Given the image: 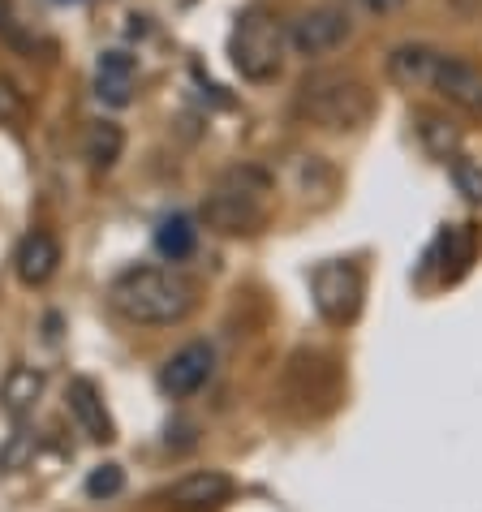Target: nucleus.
<instances>
[{
  "label": "nucleus",
  "mask_w": 482,
  "mask_h": 512,
  "mask_svg": "<svg viewBox=\"0 0 482 512\" xmlns=\"http://www.w3.org/2000/svg\"><path fill=\"white\" fill-rule=\"evenodd\" d=\"M194 246H198V229H194L190 216H168V220H160V229H155V250H160L168 263L190 259Z\"/></svg>",
  "instance_id": "dca6fc26"
},
{
  "label": "nucleus",
  "mask_w": 482,
  "mask_h": 512,
  "mask_svg": "<svg viewBox=\"0 0 482 512\" xmlns=\"http://www.w3.org/2000/svg\"><path fill=\"white\" fill-rule=\"evenodd\" d=\"M452 181H457L461 198L482 203V164L478 160H470V155H457V160H452Z\"/></svg>",
  "instance_id": "6ab92c4d"
},
{
  "label": "nucleus",
  "mask_w": 482,
  "mask_h": 512,
  "mask_svg": "<svg viewBox=\"0 0 482 512\" xmlns=\"http://www.w3.org/2000/svg\"><path fill=\"white\" fill-rule=\"evenodd\" d=\"M194 284L173 272V267H155V263H138L108 284V306L117 310L125 323L138 327H173L181 319H190L194 310Z\"/></svg>",
  "instance_id": "f257e3e1"
},
{
  "label": "nucleus",
  "mask_w": 482,
  "mask_h": 512,
  "mask_svg": "<svg viewBox=\"0 0 482 512\" xmlns=\"http://www.w3.org/2000/svg\"><path fill=\"white\" fill-rule=\"evenodd\" d=\"M211 371H216V353H211V345H203V340H194V345L177 349L173 358L164 362L160 388H164V396H173V401H186V396L207 388Z\"/></svg>",
  "instance_id": "6e6552de"
},
{
  "label": "nucleus",
  "mask_w": 482,
  "mask_h": 512,
  "mask_svg": "<svg viewBox=\"0 0 482 512\" xmlns=\"http://www.w3.org/2000/svg\"><path fill=\"white\" fill-rule=\"evenodd\" d=\"M431 91H439L448 104H457L465 112H482V69L439 52V65L431 74Z\"/></svg>",
  "instance_id": "1a4fd4ad"
},
{
  "label": "nucleus",
  "mask_w": 482,
  "mask_h": 512,
  "mask_svg": "<svg viewBox=\"0 0 482 512\" xmlns=\"http://www.w3.org/2000/svg\"><path fill=\"white\" fill-rule=\"evenodd\" d=\"M310 297H315V310L332 327H349L362 315V297H366V280L353 263H319L310 272Z\"/></svg>",
  "instance_id": "39448f33"
},
{
  "label": "nucleus",
  "mask_w": 482,
  "mask_h": 512,
  "mask_svg": "<svg viewBox=\"0 0 482 512\" xmlns=\"http://www.w3.org/2000/svg\"><path fill=\"white\" fill-rule=\"evenodd\" d=\"M418 138H422V147L444 164H452L461 151V130L448 117H439V112H418Z\"/></svg>",
  "instance_id": "2eb2a0df"
},
{
  "label": "nucleus",
  "mask_w": 482,
  "mask_h": 512,
  "mask_svg": "<svg viewBox=\"0 0 482 512\" xmlns=\"http://www.w3.org/2000/svg\"><path fill=\"white\" fill-rule=\"evenodd\" d=\"M121 151H125V130L117 121H95L87 130V160L95 173H108L121 160Z\"/></svg>",
  "instance_id": "f3484780"
},
{
  "label": "nucleus",
  "mask_w": 482,
  "mask_h": 512,
  "mask_svg": "<svg viewBox=\"0 0 482 512\" xmlns=\"http://www.w3.org/2000/svg\"><path fill=\"white\" fill-rule=\"evenodd\" d=\"M138 87V65L130 52H104L95 65V95L104 99L108 108H125L134 99Z\"/></svg>",
  "instance_id": "ddd939ff"
},
{
  "label": "nucleus",
  "mask_w": 482,
  "mask_h": 512,
  "mask_svg": "<svg viewBox=\"0 0 482 512\" xmlns=\"http://www.w3.org/2000/svg\"><path fill=\"white\" fill-rule=\"evenodd\" d=\"M125 491V469L121 465H95L87 474V495L91 500H117Z\"/></svg>",
  "instance_id": "a211bd4d"
},
{
  "label": "nucleus",
  "mask_w": 482,
  "mask_h": 512,
  "mask_svg": "<svg viewBox=\"0 0 482 512\" xmlns=\"http://www.w3.org/2000/svg\"><path fill=\"white\" fill-rule=\"evenodd\" d=\"M44 371L39 366H9V375L0 379V409L13 418V422H26L35 414V405H39V396H44Z\"/></svg>",
  "instance_id": "f8f14e48"
},
{
  "label": "nucleus",
  "mask_w": 482,
  "mask_h": 512,
  "mask_svg": "<svg viewBox=\"0 0 482 512\" xmlns=\"http://www.w3.org/2000/svg\"><path fill=\"white\" fill-rule=\"evenodd\" d=\"M349 35H353V26H349L345 13L332 9V5H323V9H306L302 18L289 26V48L310 61V56H328V52H336Z\"/></svg>",
  "instance_id": "423d86ee"
},
{
  "label": "nucleus",
  "mask_w": 482,
  "mask_h": 512,
  "mask_svg": "<svg viewBox=\"0 0 482 512\" xmlns=\"http://www.w3.org/2000/svg\"><path fill=\"white\" fill-rule=\"evenodd\" d=\"M263 198H267V177L259 168H233V173H224L220 186L207 194L203 220L216 233H254L267 216Z\"/></svg>",
  "instance_id": "20e7f679"
},
{
  "label": "nucleus",
  "mask_w": 482,
  "mask_h": 512,
  "mask_svg": "<svg viewBox=\"0 0 482 512\" xmlns=\"http://www.w3.org/2000/svg\"><path fill=\"white\" fill-rule=\"evenodd\" d=\"M297 108L306 112L319 130H332V134H349V130H362L375 112V99L371 87L358 78V74H340V69H319L302 82L297 91Z\"/></svg>",
  "instance_id": "f03ea898"
},
{
  "label": "nucleus",
  "mask_w": 482,
  "mask_h": 512,
  "mask_svg": "<svg viewBox=\"0 0 482 512\" xmlns=\"http://www.w3.org/2000/svg\"><path fill=\"white\" fill-rule=\"evenodd\" d=\"M285 52H289V31L267 5H250L237 18L229 35V56L246 82H254V87L276 82L280 69H285Z\"/></svg>",
  "instance_id": "7ed1b4c3"
},
{
  "label": "nucleus",
  "mask_w": 482,
  "mask_h": 512,
  "mask_svg": "<svg viewBox=\"0 0 482 512\" xmlns=\"http://www.w3.org/2000/svg\"><path fill=\"white\" fill-rule=\"evenodd\" d=\"M362 13H392V9H401L405 0H353Z\"/></svg>",
  "instance_id": "412c9836"
},
{
  "label": "nucleus",
  "mask_w": 482,
  "mask_h": 512,
  "mask_svg": "<svg viewBox=\"0 0 482 512\" xmlns=\"http://www.w3.org/2000/svg\"><path fill=\"white\" fill-rule=\"evenodd\" d=\"M13 267H18V280L26 289H44V284L56 276V267H61V241L44 229L26 233L18 254H13Z\"/></svg>",
  "instance_id": "9b49d317"
},
{
  "label": "nucleus",
  "mask_w": 482,
  "mask_h": 512,
  "mask_svg": "<svg viewBox=\"0 0 482 512\" xmlns=\"http://www.w3.org/2000/svg\"><path fill=\"white\" fill-rule=\"evenodd\" d=\"M26 117V95L0 74V125H18Z\"/></svg>",
  "instance_id": "aec40b11"
},
{
  "label": "nucleus",
  "mask_w": 482,
  "mask_h": 512,
  "mask_svg": "<svg viewBox=\"0 0 482 512\" xmlns=\"http://www.w3.org/2000/svg\"><path fill=\"white\" fill-rule=\"evenodd\" d=\"M65 401H69V414H74V422L82 426V435L95 439V444H112L117 439V426H112L108 418V405H104V396H99V388L91 379H69V388H65Z\"/></svg>",
  "instance_id": "9d476101"
},
{
  "label": "nucleus",
  "mask_w": 482,
  "mask_h": 512,
  "mask_svg": "<svg viewBox=\"0 0 482 512\" xmlns=\"http://www.w3.org/2000/svg\"><path fill=\"white\" fill-rule=\"evenodd\" d=\"M435 65H439L435 48L401 44V48H392V56H388V78L396 82V87H405V91H422V87H431Z\"/></svg>",
  "instance_id": "4468645a"
},
{
  "label": "nucleus",
  "mask_w": 482,
  "mask_h": 512,
  "mask_svg": "<svg viewBox=\"0 0 482 512\" xmlns=\"http://www.w3.org/2000/svg\"><path fill=\"white\" fill-rule=\"evenodd\" d=\"M233 500V478L224 469H194V474L177 478L173 487L160 495L168 512H211Z\"/></svg>",
  "instance_id": "0eeeda50"
}]
</instances>
